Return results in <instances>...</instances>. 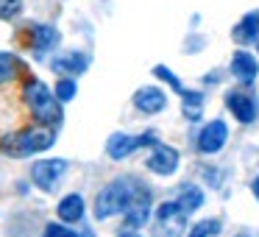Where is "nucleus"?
<instances>
[{"label": "nucleus", "instance_id": "obj_23", "mask_svg": "<svg viewBox=\"0 0 259 237\" xmlns=\"http://www.w3.org/2000/svg\"><path fill=\"white\" fill-rule=\"evenodd\" d=\"M153 73H156V75H159V78H164V81H167V84H170V87H173V90H176V92H179V95H184V92H187V90H184V87H181V81H179V78H176V75H173V73H170V70H167V67H162V64H159V67H156V70H153Z\"/></svg>", "mask_w": 259, "mask_h": 237}, {"label": "nucleus", "instance_id": "obj_8", "mask_svg": "<svg viewBox=\"0 0 259 237\" xmlns=\"http://www.w3.org/2000/svg\"><path fill=\"white\" fill-rule=\"evenodd\" d=\"M145 165H148V170L156 173V176H173L176 170H179V151L159 142V145H153V153L145 159Z\"/></svg>", "mask_w": 259, "mask_h": 237}, {"label": "nucleus", "instance_id": "obj_27", "mask_svg": "<svg viewBox=\"0 0 259 237\" xmlns=\"http://www.w3.org/2000/svg\"><path fill=\"white\" fill-rule=\"evenodd\" d=\"M240 237H248V234H240Z\"/></svg>", "mask_w": 259, "mask_h": 237}, {"label": "nucleus", "instance_id": "obj_5", "mask_svg": "<svg viewBox=\"0 0 259 237\" xmlns=\"http://www.w3.org/2000/svg\"><path fill=\"white\" fill-rule=\"evenodd\" d=\"M226 140H229V126H226L223 120H212V123H206L201 129V134H198V151L206 153V156H214V153L223 151Z\"/></svg>", "mask_w": 259, "mask_h": 237}, {"label": "nucleus", "instance_id": "obj_16", "mask_svg": "<svg viewBox=\"0 0 259 237\" xmlns=\"http://www.w3.org/2000/svg\"><path fill=\"white\" fill-rule=\"evenodd\" d=\"M53 70H56V73H73V75H78V73H84V70H87V56H81V53H67V56H59V59H53Z\"/></svg>", "mask_w": 259, "mask_h": 237}, {"label": "nucleus", "instance_id": "obj_22", "mask_svg": "<svg viewBox=\"0 0 259 237\" xmlns=\"http://www.w3.org/2000/svg\"><path fill=\"white\" fill-rule=\"evenodd\" d=\"M56 98L59 101H73L75 98V81L73 78H62L56 84Z\"/></svg>", "mask_w": 259, "mask_h": 237}, {"label": "nucleus", "instance_id": "obj_2", "mask_svg": "<svg viewBox=\"0 0 259 237\" xmlns=\"http://www.w3.org/2000/svg\"><path fill=\"white\" fill-rule=\"evenodd\" d=\"M25 103L31 106V114L42 126H56L62 123V106H59L56 92H51L42 81H28L25 84Z\"/></svg>", "mask_w": 259, "mask_h": 237}, {"label": "nucleus", "instance_id": "obj_4", "mask_svg": "<svg viewBox=\"0 0 259 237\" xmlns=\"http://www.w3.org/2000/svg\"><path fill=\"white\" fill-rule=\"evenodd\" d=\"M64 173H67V159H39V162H34V168H31L34 184L45 192L56 190V184L62 181Z\"/></svg>", "mask_w": 259, "mask_h": 237}, {"label": "nucleus", "instance_id": "obj_17", "mask_svg": "<svg viewBox=\"0 0 259 237\" xmlns=\"http://www.w3.org/2000/svg\"><path fill=\"white\" fill-rule=\"evenodd\" d=\"M176 201H179V207L184 209L187 215L190 212H195V209H201V204H203V192H201V187H184V190H181V195L176 198Z\"/></svg>", "mask_w": 259, "mask_h": 237}, {"label": "nucleus", "instance_id": "obj_20", "mask_svg": "<svg viewBox=\"0 0 259 237\" xmlns=\"http://www.w3.org/2000/svg\"><path fill=\"white\" fill-rule=\"evenodd\" d=\"M218 231H220L218 220H201V223L192 226L190 237H212V234H218Z\"/></svg>", "mask_w": 259, "mask_h": 237}, {"label": "nucleus", "instance_id": "obj_15", "mask_svg": "<svg viewBox=\"0 0 259 237\" xmlns=\"http://www.w3.org/2000/svg\"><path fill=\"white\" fill-rule=\"evenodd\" d=\"M31 36H34V51H39V53H45V51L59 45V31L53 25H34Z\"/></svg>", "mask_w": 259, "mask_h": 237}, {"label": "nucleus", "instance_id": "obj_10", "mask_svg": "<svg viewBox=\"0 0 259 237\" xmlns=\"http://www.w3.org/2000/svg\"><path fill=\"white\" fill-rule=\"evenodd\" d=\"M148 218H151V192L142 187L140 195L131 201V207L125 209V223H128V229H140V226L148 223Z\"/></svg>", "mask_w": 259, "mask_h": 237}, {"label": "nucleus", "instance_id": "obj_24", "mask_svg": "<svg viewBox=\"0 0 259 237\" xmlns=\"http://www.w3.org/2000/svg\"><path fill=\"white\" fill-rule=\"evenodd\" d=\"M42 237H78V231L67 229V226H59V223H48Z\"/></svg>", "mask_w": 259, "mask_h": 237}, {"label": "nucleus", "instance_id": "obj_13", "mask_svg": "<svg viewBox=\"0 0 259 237\" xmlns=\"http://www.w3.org/2000/svg\"><path fill=\"white\" fill-rule=\"evenodd\" d=\"M56 212L64 223H75V220L84 218V198H81L78 192H70V195H64L62 201H59Z\"/></svg>", "mask_w": 259, "mask_h": 237}, {"label": "nucleus", "instance_id": "obj_12", "mask_svg": "<svg viewBox=\"0 0 259 237\" xmlns=\"http://www.w3.org/2000/svg\"><path fill=\"white\" fill-rule=\"evenodd\" d=\"M256 73H259L256 59L245 51H237L234 59H231V75H234L237 81H242V84H251V81L256 78Z\"/></svg>", "mask_w": 259, "mask_h": 237}, {"label": "nucleus", "instance_id": "obj_11", "mask_svg": "<svg viewBox=\"0 0 259 237\" xmlns=\"http://www.w3.org/2000/svg\"><path fill=\"white\" fill-rule=\"evenodd\" d=\"M137 148H142V140H140V137H131V134H112V137H109V142H106V153L114 159V162L128 159Z\"/></svg>", "mask_w": 259, "mask_h": 237}, {"label": "nucleus", "instance_id": "obj_25", "mask_svg": "<svg viewBox=\"0 0 259 237\" xmlns=\"http://www.w3.org/2000/svg\"><path fill=\"white\" fill-rule=\"evenodd\" d=\"M253 195L259 198V176H256V179H253Z\"/></svg>", "mask_w": 259, "mask_h": 237}, {"label": "nucleus", "instance_id": "obj_26", "mask_svg": "<svg viewBox=\"0 0 259 237\" xmlns=\"http://www.w3.org/2000/svg\"><path fill=\"white\" fill-rule=\"evenodd\" d=\"M120 237H140V234H137V231L131 229V231H123V234H120Z\"/></svg>", "mask_w": 259, "mask_h": 237}, {"label": "nucleus", "instance_id": "obj_6", "mask_svg": "<svg viewBox=\"0 0 259 237\" xmlns=\"http://www.w3.org/2000/svg\"><path fill=\"white\" fill-rule=\"evenodd\" d=\"M156 220H159V226H162L164 237H181V231H184V226H187V212L179 207V201H167V204L159 207Z\"/></svg>", "mask_w": 259, "mask_h": 237}, {"label": "nucleus", "instance_id": "obj_18", "mask_svg": "<svg viewBox=\"0 0 259 237\" xmlns=\"http://www.w3.org/2000/svg\"><path fill=\"white\" fill-rule=\"evenodd\" d=\"M20 62L14 53H0V84H9V81L17 78Z\"/></svg>", "mask_w": 259, "mask_h": 237}, {"label": "nucleus", "instance_id": "obj_19", "mask_svg": "<svg viewBox=\"0 0 259 237\" xmlns=\"http://www.w3.org/2000/svg\"><path fill=\"white\" fill-rule=\"evenodd\" d=\"M181 98H184V106H181V109H184V117L187 120H198V117H201V109H203V95H201V92H184Z\"/></svg>", "mask_w": 259, "mask_h": 237}, {"label": "nucleus", "instance_id": "obj_7", "mask_svg": "<svg viewBox=\"0 0 259 237\" xmlns=\"http://www.w3.org/2000/svg\"><path fill=\"white\" fill-rule=\"evenodd\" d=\"M226 106H229V112L234 114L240 123H253L259 114V103L256 98L251 95V92H242V90H234L226 95Z\"/></svg>", "mask_w": 259, "mask_h": 237}, {"label": "nucleus", "instance_id": "obj_1", "mask_svg": "<svg viewBox=\"0 0 259 237\" xmlns=\"http://www.w3.org/2000/svg\"><path fill=\"white\" fill-rule=\"evenodd\" d=\"M142 184L137 179H114L98 192L95 198V218L106 220L112 215H125V209L131 207L137 195H140Z\"/></svg>", "mask_w": 259, "mask_h": 237}, {"label": "nucleus", "instance_id": "obj_3", "mask_svg": "<svg viewBox=\"0 0 259 237\" xmlns=\"http://www.w3.org/2000/svg\"><path fill=\"white\" fill-rule=\"evenodd\" d=\"M56 142L51 129H25L20 134H9L6 140L0 142V148L9 153V156H31V153H39V151H48V148Z\"/></svg>", "mask_w": 259, "mask_h": 237}, {"label": "nucleus", "instance_id": "obj_21", "mask_svg": "<svg viewBox=\"0 0 259 237\" xmlns=\"http://www.w3.org/2000/svg\"><path fill=\"white\" fill-rule=\"evenodd\" d=\"M23 12V0H0V20H14Z\"/></svg>", "mask_w": 259, "mask_h": 237}, {"label": "nucleus", "instance_id": "obj_9", "mask_svg": "<svg viewBox=\"0 0 259 237\" xmlns=\"http://www.w3.org/2000/svg\"><path fill=\"white\" fill-rule=\"evenodd\" d=\"M134 106L140 109L142 114H159L167 106V95H164L159 87H142L134 95Z\"/></svg>", "mask_w": 259, "mask_h": 237}, {"label": "nucleus", "instance_id": "obj_14", "mask_svg": "<svg viewBox=\"0 0 259 237\" xmlns=\"http://www.w3.org/2000/svg\"><path fill=\"white\" fill-rule=\"evenodd\" d=\"M231 36H234L240 45H248V42L259 40V12H251L245 14V17L240 20V23L234 25V31H231Z\"/></svg>", "mask_w": 259, "mask_h": 237}]
</instances>
